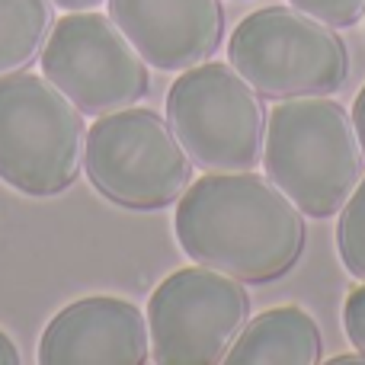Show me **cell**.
I'll list each match as a JSON object with an SVG mask.
<instances>
[{
  "instance_id": "1",
  "label": "cell",
  "mask_w": 365,
  "mask_h": 365,
  "mask_svg": "<svg viewBox=\"0 0 365 365\" xmlns=\"http://www.w3.org/2000/svg\"><path fill=\"white\" fill-rule=\"evenodd\" d=\"M177 240L195 263L266 285L295 269L308 244L304 212L257 173H208L177 202Z\"/></svg>"
},
{
  "instance_id": "2",
  "label": "cell",
  "mask_w": 365,
  "mask_h": 365,
  "mask_svg": "<svg viewBox=\"0 0 365 365\" xmlns=\"http://www.w3.org/2000/svg\"><path fill=\"white\" fill-rule=\"evenodd\" d=\"M263 167L308 218H334L365 177L353 115L330 96L279 100L266 122Z\"/></svg>"
},
{
  "instance_id": "3",
  "label": "cell",
  "mask_w": 365,
  "mask_h": 365,
  "mask_svg": "<svg viewBox=\"0 0 365 365\" xmlns=\"http://www.w3.org/2000/svg\"><path fill=\"white\" fill-rule=\"evenodd\" d=\"M87 125L81 109L48 81L0 77V180L32 199H48L74 186L83 170Z\"/></svg>"
},
{
  "instance_id": "4",
  "label": "cell",
  "mask_w": 365,
  "mask_h": 365,
  "mask_svg": "<svg viewBox=\"0 0 365 365\" xmlns=\"http://www.w3.org/2000/svg\"><path fill=\"white\" fill-rule=\"evenodd\" d=\"M231 68L263 100L327 96L349 81V48L334 26L295 10L263 6L234 26Z\"/></svg>"
},
{
  "instance_id": "5",
  "label": "cell",
  "mask_w": 365,
  "mask_h": 365,
  "mask_svg": "<svg viewBox=\"0 0 365 365\" xmlns=\"http://www.w3.org/2000/svg\"><path fill=\"white\" fill-rule=\"evenodd\" d=\"M83 173L115 205L158 212L180 202L195 164L164 115L128 106L100 115L87 128Z\"/></svg>"
},
{
  "instance_id": "6",
  "label": "cell",
  "mask_w": 365,
  "mask_h": 365,
  "mask_svg": "<svg viewBox=\"0 0 365 365\" xmlns=\"http://www.w3.org/2000/svg\"><path fill=\"white\" fill-rule=\"evenodd\" d=\"M167 122L195 167L237 173L253 170L263 158L269 113L263 96L231 64L202 61L170 87Z\"/></svg>"
},
{
  "instance_id": "7",
  "label": "cell",
  "mask_w": 365,
  "mask_h": 365,
  "mask_svg": "<svg viewBox=\"0 0 365 365\" xmlns=\"http://www.w3.org/2000/svg\"><path fill=\"white\" fill-rule=\"evenodd\" d=\"M42 74L87 115H106L141 103L151 90L148 61L113 16L71 10L51 26L38 55Z\"/></svg>"
},
{
  "instance_id": "8",
  "label": "cell",
  "mask_w": 365,
  "mask_h": 365,
  "mask_svg": "<svg viewBox=\"0 0 365 365\" xmlns=\"http://www.w3.org/2000/svg\"><path fill=\"white\" fill-rule=\"evenodd\" d=\"M250 321L244 282L208 266L177 269L148 302L151 356L160 365H215Z\"/></svg>"
},
{
  "instance_id": "9",
  "label": "cell",
  "mask_w": 365,
  "mask_h": 365,
  "mask_svg": "<svg viewBox=\"0 0 365 365\" xmlns=\"http://www.w3.org/2000/svg\"><path fill=\"white\" fill-rule=\"evenodd\" d=\"M148 359V317L115 295H90L61 308L38 340L42 365H145Z\"/></svg>"
},
{
  "instance_id": "10",
  "label": "cell",
  "mask_w": 365,
  "mask_h": 365,
  "mask_svg": "<svg viewBox=\"0 0 365 365\" xmlns=\"http://www.w3.org/2000/svg\"><path fill=\"white\" fill-rule=\"evenodd\" d=\"M109 16L158 71L195 68L225 38L221 0H109Z\"/></svg>"
},
{
  "instance_id": "11",
  "label": "cell",
  "mask_w": 365,
  "mask_h": 365,
  "mask_svg": "<svg viewBox=\"0 0 365 365\" xmlns=\"http://www.w3.org/2000/svg\"><path fill=\"white\" fill-rule=\"evenodd\" d=\"M324 356V336L304 308H269L244 324L227 349V365H314Z\"/></svg>"
},
{
  "instance_id": "12",
  "label": "cell",
  "mask_w": 365,
  "mask_h": 365,
  "mask_svg": "<svg viewBox=\"0 0 365 365\" xmlns=\"http://www.w3.org/2000/svg\"><path fill=\"white\" fill-rule=\"evenodd\" d=\"M51 26V0H0V77L32 68Z\"/></svg>"
},
{
  "instance_id": "13",
  "label": "cell",
  "mask_w": 365,
  "mask_h": 365,
  "mask_svg": "<svg viewBox=\"0 0 365 365\" xmlns=\"http://www.w3.org/2000/svg\"><path fill=\"white\" fill-rule=\"evenodd\" d=\"M336 247H340V259L346 266V272L365 282V177L353 189L346 205L340 208Z\"/></svg>"
},
{
  "instance_id": "14",
  "label": "cell",
  "mask_w": 365,
  "mask_h": 365,
  "mask_svg": "<svg viewBox=\"0 0 365 365\" xmlns=\"http://www.w3.org/2000/svg\"><path fill=\"white\" fill-rule=\"evenodd\" d=\"M289 4L334 29H349L365 16V0H289Z\"/></svg>"
},
{
  "instance_id": "15",
  "label": "cell",
  "mask_w": 365,
  "mask_h": 365,
  "mask_svg": "<svg viewBox=\"0 0 365 365\" xmlns=\"http://www.w3.org/2000/svg\"><path fill=\"white\" fill-rule=\"evenodd\" d=\"M343 330H346V340L353 343V349L365 353V282L346 295V304H343Z\"/></svg>"
},
{
  "instance_id": "16",
  "label": "cell",
  "mask_w": 365,
  "mask_h": 365,
  "mask_svg": "<svg viewBox=\"0 0 365 365\" xmlns=\"http://www.w3.org/2000/svg\"><path fill=\"white\" fill-rule=\"evenodd\" d=\"M353 125H356V135H359V145H362V154H365V87L359 90V96H356L353 103Z\"/></svg>"
},
{
  "instance_id": "17",
  "label": "cell",
  "mask_w": 365,
  "mask_h": 365,
  "mask_svg": "<svg viewBox=\"0 0 365 365\" xmlns=\"http://www.w3.org/2000/svg\"><path fill=\"white\" fill-rule=\"evenodd\" d=\"M19 362H23V356H19L16 343H13L10 336L0 330V365H19Z\"/></svg>"
},
{
  "instance_id": "18",
  "label": "cell",
  "mask_w": 365,
  "mask_h": 365,
  "mask_svg": "<svg viewBox=\"0 0 365 365\" xmlns=\"http://www.w3.org/2000/svg\"><path fill=\"white\" fill-rule=\"evenodd\" d=\"M55 6H61V10H93V6H100L103 0H51Z\"/></svg>"
},
{
  "instance_id": "19",
  "label": "cell",
  "mask_w": 365,
  "mask_h": 365,
  "mask_svg": "<svg viewBox=\"0 0 365 365\" xmlns=\"http://www.w3.org/2000/svg\"><path fill=\"white\" fill-rule=\"evenodd\" d=\"M330 365H365V353L356 349V353H346V356H334Z\"/></svg>"
}]
</instances>
